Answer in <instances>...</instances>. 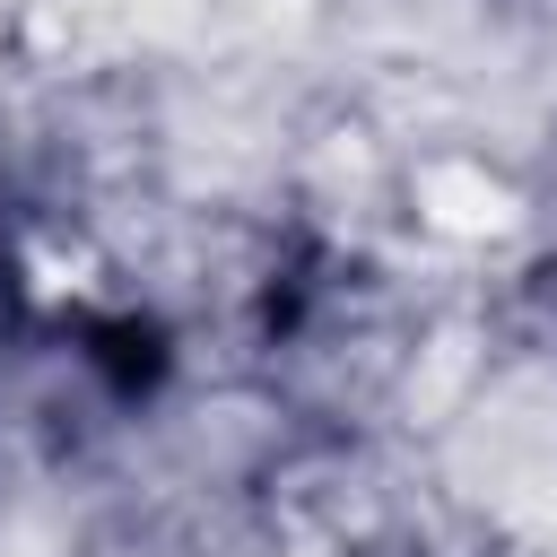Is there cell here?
<instances>
[{"label": "cell", "instance_id": "1", "mask_svg": "<svg viewBox=\"0 0 557 557\" xmlns=\"http://www.w3.org/2000/svg\"><path fill=\"white\" fill-rule=\"evenodd\" d=\"M426 200H435V218H444V226H461V235L505 226V191H496V183H479V174H435V183H426Z\"/></svg>", "mask_w": 557, "mask_h": 557}]
</instances>
